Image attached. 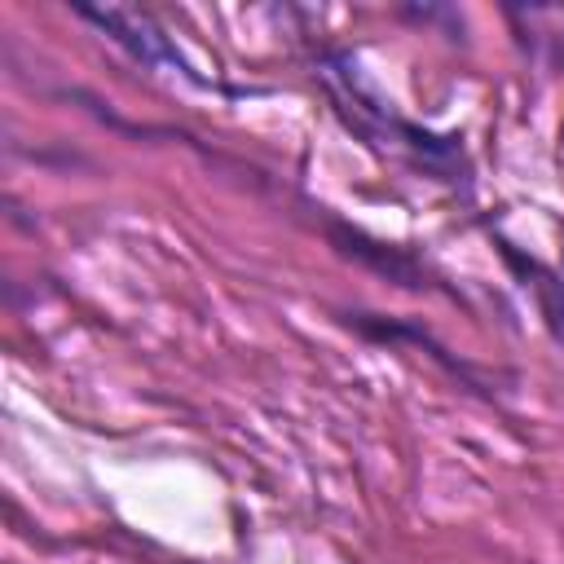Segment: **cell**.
Listing matches in <instances>:
<instances>
[{"label":"cell","mask_w":564,"mask_h":564,"mask_svg":"<svg viewBox=\"0 0 564 564\" xmlns=\"http://www.w3.org/2000/svg\"><path fill=\"white\" fill-rule=\"evenodd\" d=\"M84 18H93V22H101L123 48H132L141 62H150V66H176V70H185V62L167 48V40L154 31V22L145 18V13H137V9H84Z\"/></svg>","instance_id":"obj_1"}]
</instances>
